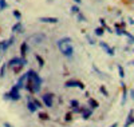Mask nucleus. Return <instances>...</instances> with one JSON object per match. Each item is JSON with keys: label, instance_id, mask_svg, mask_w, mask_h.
Returning a JSON list of instances; mask_svg holds the SVG:
<instances>
[{"label": "nucleus", "instance_id": "1", "mask_svg": "<svg viewBox=\"0 0 134 127\" xmlns=\"http://www.w3.org/2000/svg\"><path fill=\"white\" fill-rule=\"evenodd\" d=\"M24 88L27 91H30L31 94H36L42 88V78L34 70H30L27 72V83H26Z\"/></svg>", "mask_w": 134, "mask_h": 127}, {"label": "nucleus", "instance_id": "2", "mask_svg": "<svg viewBox=\"0 0 134 127\" xmlns=\"http://www.w3.org/2000/svg\"><path fill=\"white\" fill-rule=\"evenodd\" d=\"M58 47H59V50L62 51V54L66 55V56H70V55H72V52H74V48H72V44H71V39H70V38H63V39H60V40L58 42Z\"/></svg>", "mask_w": 134, "mask_h": 127}, {"label": "nucleus", "instance_id": "3", "mask_svg": "<svg viewBox=\"0 0 134 127\" xmlns=\"http://www.w3.org/2000/svg\"><path fill=\"white\" fill-rule=\"evenodd\" d=\"M26 64H27V60L24 59V57H12V59L8 62L7 66L9 68H12L15 72H19Z\"/></svg>", "mask_w": 134, "mask_h": 127}, {"label": "nucleus", "instance_id": "4", "mask_svg": "<svg viewBox=\"0 0 134 127\" xmlns=\"http://www.w3.org/2000/svg\"><path fill=\"white\" fill-rule=\"evenodd\" d=\"M4 99H11V100H19L20 99V90L14 86L12 88H11L9 92H7V94L4 95Z\"/></svg>", "mask_w": 134, "mask_h": 127}, {"label": "nucleus", "instance_id": "5", "mask_svg": "<svg viewBox=\"0 0 134 127\" xmlns=\"http://www.w3.org/2000/svg\"><path fill=\"white\" fill-rule=\"evenodd\" d=\"M44 40H46V35L44 33H35V35L28 38V43H31V44H39Z\"/></svg>", "mask_w": 134, "mask_h": 127}, {"label": "nucleus", "instance_id": "6", "mask_svg": "<svg viewBox=\"0 0 134 127\" xmlns=\"http://www.w3.org/2000/svg\"><path fill=\"white\" fill-rule=\"evenodd\" d=\"M42 100H43V103H44L46 107H52V105H54V95L52 94H44L42 96Z\"/></svg>", "mask_w": 134, "mask_h": 127}, {"label": "nucleus", "instance_id": "7", "mask_svg": "<svg viewBox=\"0 0 134 127\" xmlns=\"http://www.w3.org/2000/svg\"><path fill=\"white\" fill-rule=\"evenodd\" d=\"M64 86L66 87H78L81 90H85V84L82 82H79V80H69V82H66Z\"/></svg>", "mask_w": 134, "mask_h": 127}, {"label": "nucleus", "instance_id": "8", "mask_svg": "<svg viewBox=\"0 0 134 127\" xmlns=\"http://www.w3.org/2000/svg\"><path fill=\"white\" fill-rule=\"evenodd\" d=\"M81 114H82V118L83 119H88L93 114L91 108H86V107H81Z\"/></svg>", "mask_w": 134, "mask_h": 127}, {"label": "nucleus", "instance_id": "9", "mask_svg": "<svg viewBox=\"0 0 134 127\" xmlns=\"http://www.w3.org/2000/svg\"><path fill=\"white\" fill-rule=\"evenodd\" d=\"M26 82H27V74H24V75H21L20 78H19V80H18V83L15 84L19 90L20 88H23L24 86H26Z\"/></svg>", "mask_w": 134, "mask_h": 127}, {"label": "nucleus", "instance_id": "10", "mask_svg": "<svg viewBox=\"0 0 134 127\" xmlns=\"http://www.w3.org/2000/svg\"><path fill=\"white\" fill-rule=\"evenodd\" d=\"M134 123V110H131L130 112H129V117H127V119H126V122H125V127H129V126H131Z\"/></svg>", "mask_w": 134, "mask_h": 127}, {"label": "nucleus", "instance_id": "11", "mask_svg": "<svg viewBox=\"0 0 134 127\" xmlns=\"http://www.w3.org/2000/svg\"><path fill=\"white\" fill-rule=\"evenodd\" d=\"M39 20L42 23H51V24H57V23L59 21L58 18H40Z\"/></svg>", "mask_w": 134, "mask_h": 127}, {"label": "nucleus", "instance_id": "12", "mask_svg": "<svg viewBox=\"0 0 134 127\" xmlns=\"http://www.w3.org/2000/svg\"><path fill=\"white\" fill-rule=\"evenodd\" d=\"M27 108L30 110V112H35V111L38 110V107L35 106L34 100H32V99H30V98H28V103H27Z\"/></svg>", "mask_w": 134, "mask_h": 127}, {"label": "nucleus", "instance_id": "13", "mask_svg": "<svg viewBox=\"0 0 134 127\" xmlns=\"http://www.w3.org/2000/svg\"><path fill=\"white\" fill-rule=\"evenodd\" d=\"M100 47H102L103 50H106L109 55H111V56L114 55V50L111 48V47H109V44H106V43H103V42H102V43H100Z\"/></svg>", "mask_w": 134, "mask_h": 127}, {"label": "nucleus", "instance_id": "14", "mask_svg": "<svg viewBox=\"0 0 134 127\" xmlns=\"http://www.w3.org/2000/svg\"><path fill=\"white\" fill-rule=\"evenodd\" d=\"M27 50H28V43H23L20 47V52H21V57H24L26 54H27Z\"/></svg>", "mask_w": 134, "mask_h": 127}, {"label": "nucleus", "instance_id": "15", "mask_svg": "<svg viewBox=\"0 0 134 127\" xmlns=\"http://www.w3.org/2000/svg\"><path fill=\"white\" fill-rule=\"evenodd\" d=\"M88 105H90V108L93 110V108H97L99 106V103L95 99H88Z\"/></svg>", "mask_w": 134, "mask_h": 127}, {"label": "nucleus", "instance_id": "16", "mask_svg": "<svg viewBox=\"0 0 134 127\" xmlns=\"http://www.w3.org/2000/svg\"><path fill=\"white\" fill-rule=\"evenodd\" d=\"M21 28H23V27H21V23L18 21L16 24L12 27V31H14V32H23V31H21Z\"/></svg>", "mask_w": 134, "mask_h": 127}, {"label": "nucleus", "instance_id": "17", "mask_svg": "<svg viewBox=\"0 0 134 127\" xmlns=\"http://www.w3.org/2000/svg\"><path fill=\"white\" fill-rule=\"evenodd\" d=\"M126 98H127V90L124 87V98H122V106L125 105V102H126Z\"/></svg>", "mask_w": 134, "mask_h": 127}, {"label": "nucleus", "instance_id": "18", "mask_svg": "<svg viewBox=\"0 0 134 127\" xmlns=\"http://www.w3.org/2000/svg\"><path fill=\"white\" fill-rule=\"evenodd\" d=\"M70 106H71V108H74V107H79V102L74 99V100L70 102Z\"/></svg>", "mask_w": 134, "mask_h": 127}, {"label": "nucleus", "instance_id": "19", "mask_svg": "<svg viewBox=\"0 0 134 127\" xmlns=\"http://www.w3.org/2000/svg\"><path fill=\"white\" fill-rule=\"evenodd\" d=\"M5 68H7V64H3L2 70H0V78H4V75H5Z\"/></svg>", "mask_w": 134, "mask_h": 127}, {"label": "nucleus", "instance_id": "20", "mask_svg": "<svg viewBox=\"0 0 134 127\" xmlns=\"http://www.w3.org/2000/svg\"><path fill=\"white\" fill-rule=\"evenodd\" d=\"M39 118H40L42 120H47V119H48V115H47L46 112H40V114H39Z\"/></svg>", "mask_w": 134, "mask_h": 127}, {"label": "nucleus", "instance_id": "21", "mask_svg": "<svg viewBox=\"0 0 134 127\" xmlns=\"http://www.w3.org/2000/svg\"><path fill=\"white\" fill-rule=\"evenodd\" d=\"M117 67H118V71H119V76H121V78H124V76H125V71H124V68H122V66L118 64Z\"/></svg>", "mask_w": 134, "mask_h": 127}, {"label": "nucleus", "instance_id": "22", "mask_svg": "<svg viewBox=\"0 0 134 127\" xmlns=\"http://www.w3.org/2000/svg\"><path fill=\"white\" fill-rule=\"evenodd\" d=\"M95 35L97 36H102L103 35V28H97L95 30Z\"/></svg>", "mask_w": 134, "mask_h": 127}, {"label": "nucleus", "instance_id": "23", "mask_svg": "<svg viewBox=\"0 0 134 127\" xmlns=\"http://www.w3.org/2000/svg\"><path fill=\"white\" fill-rule=\"evenodd\" d=\"M36 60L39 62V66H40V67H43V66H44V60H43V57H40L39 55H36Z\"/></svg>", "mask_w": 134, "mask_h": 127}, {"label": "nucleus", "instance_id": "24", "mask_svg": "<svg viewBox=\"0 0 134 127\" xmlns=\"http://www.w3.org/2000/svg\"><path fill=\"white\" fill-rule=\"evenodd\" d=\"M7 7V3H5V0H0V11H3L4 8Z\"/></svg>", "mask_w": 134, "mask_h": 127}, {"label": "nucleus", "instance_id": "25", "mask_svg": "<svg viewBox=\"0 0 134 127\" xmlns=\"http://www.w3.org/2000/svg\"><path fill=\"white\" fill-rule=\"evenodd\" d=\"M71 12H74V14H79V8H78L76 5L71 7Z\"/></svg>", "mask_w": 134, "mask_h": 127}, {"label": "nucleus", "instance_id": "26", "mask_svg": "<svg viewBox=\"0 0 134 127\" xmlns=\"http://www.w3.org/2000/svg\"><path fill=\"white\" fill-rule=\"evenodd\" d=\"M32 100H34V103H35V106H36L38 108H40V107H42V103H40L38 99H32Z\"/></svg>", "mask_w": 134, "mask_h": 127}, {"label": "nucleus", "instance_id": "27", "mask_svg": "<svg viewBox=\"0 0 134 127\" xmlns=\"http://www.w3.org/2000/svg\"><path fill=\"white\" fill-rule=\"evenodd\" d=\"M99 90H100V92H102V94H103L105 96H107V90H106V88H105L103 86H102V87H100Z\"/></svg>", "mask_w": 134, "mask_h": 127}, {"label": "nucleus", "instance_id": "28", "mask_svg": "<svg viewBox=\"0 0 134 127\" xmlns=\"http://www.w3.org/2000/svg\"><path fill=\"white\" fill-rule=\"evenodd\" d=\"M78 19H79V21H86V19L82 14H78Z\"/></svg>", "mask_w": 134, "mask_h": 127}, {"label": "nucleus", "instance_id": "29", "mask_svg": "<svg viewBox=\"0 0 134 127\" xmlns=\"http://www.w3.org/2000/svg\"><path fill=\"white\" fill-rule=\"evenodd\" d=\"M71 110H72V112H74V114L81 112V107H74V108H71Z\"/></svg>", "mask_w": 134, "mask_h": 127}, {"label": "nucleus", "instance_id": "30", "mask_svg": "<svg viewBox=\"0 0 134 127\" xmlns=\"http://www.w3.org/2000/svg\"><path fill=\"white\" fill-rule=\"evenodd\" d=\"M14 16H15V18H16L18 20H19V19L21 18V15H20V12H18V11H15V12H14Z\"/></svg>", "mask_w": 134, "mask_h": 127}, {"label": "nucleus", "instance_id": "31", "mask_svg": "<svg viewBox=\"0 0 134 127\" xmlns=\"http://www.w3.org/2000/svg\"><path fill=\"white\" fill-rule=\"evenodd\" d=\"M71 119V114H67L66 115V120H70Z\"/></svg>", "mask_w": 134, "mask_h": 127}, {"label": "nucleus", "instance_id": "32", "mask_svg": "<svg viewBox=\"0 0 134 127\" xmlns=\"http://www.w3.org/2000/svg\"><path fill=\"white\" fill-rule=\"evenodd\" d=\"M4 127H12V126H11L9 123H4Z\"/></svg>", "mask_w": 134, "mask_h": 127}, {"label": "nucleus", "instance_id": "33", "mask_svg": "<svg viewBox=\"0 0 134 127\" xmlns=\"http://www.w3.org/2000/svg\"><path fill=\"white\" fill-rule=\"evenodd\" d=\"M110 127H118V123H114V124H111Z\"/></svg>", "mask_w": 134, "mask_h": 127}, {"label": "nucleus", "instance_id": "34", "mask_svg": "<svg viewBox=\"0 0 134 127\" xmlns=\"http://www.w3.org/2000/svg\"><path fill=\"white\" fill-rule=\"evenodd\" d=\"M131 98H134V91H131Z\"/></svg>", "mask_w": 134, "mask_h": 127}]
</instances>
